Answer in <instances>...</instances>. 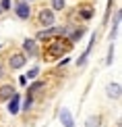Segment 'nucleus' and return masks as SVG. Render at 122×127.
<instances>
[{"mask_svg": "<svg viewBox=\"0 0 122 127\" xmlns=\"http://www.w3.org/2000/svg\"><path fill=\"white\" fill-rule=\"evenodd\" d=\"M48 40L50 42H48L46 48H44V54H46L48 61H54V59H58V56L70 52V48H72L70 40H62V38H58V35H52V38H48Z\"/></svg>", "mask_w": 122, "mask_h": 127, "instance_id": "obj_1", "label": "nucleus"}, {"mask_svg": "<svg viewBox=\"0 0 122 127\" xmlns=\"http://www.w3.org/2000/svg\"><path fill=\"white\" fill-rule=\"evenodd\" d=\"M37 21L44 27H52V25L56 23V17H54V10L52 8H44V10H39V15H37Z\"/></svg>", "mask_w": 122, "mask_h": 127, "instance_id": "obj_2", "label": "nucleus"}, {"mask_svg": "<svg viewBox=\"0 0 122 127\" xmlns=\"http://www.w3.org/2000/svg\"><path fill=\"white\" fill-rule=\"evenodd\" d=\"M25 63H27V54L25 52H13L8 56V67L10 69H21V67H25Z\"/></svg>", "mask_w": 122, "mask_h": 127, "instance_id": "obj_3", "label": "nucleus"}, {"mask_svg": "<svg viewBox=\"0 0 122 127\" xmlns=\"http://www.w3.org/2000/svg\"><path fill=\"white\" fill-rule=\"evenodd\" d=\"M15 13H17L19 19H29V17H31V6H29V2H19L17 6H15Z\"/></svg>", "mask_w": 122, "mask_h": 127, "instance_id": "obj_4", "label": "nucleus"}, {"mask_svg": "<svg viewBox=\"0 0 122 127\" xmlns=\"http://www.w3.org/2000/svg\"><path fill=\"white\" fill-rule=\"evenodd\" d=\"M23 52L29 56H37L39 50H37V40H25L23 42Z\"/></svg>", "mask_w": 122, "mask_h": 127, "instance_id": "obj_5", "label": "nucleus"}, {"mask_svg": "<svg viewBox=\"0 0 122 127\" xmlns=\"http://www.w3.org/2000/svg\"><path fill=\"white\" fill-rule=\"evenodd\" d=\"M60 29H62V27H54V25H52V27H48V29H44V31H39L35 40H48V38H52V35H60Z\"/></svg>", "mask_w": 122, "mask_h": 127, "instance_id": "obj_6", "label": "nucleus"}, {"mask_svg": "<svg viewBox=\"0 0 122 127\" xmlns=\"http://www.w3.org/2000/svg\"><path fill=\"white\" fill-rule=\"evenodd\" d=\"M19 110H21V104H19V94L15 92L13 96L8 98V113H10V115H17Z\"/></svg>", "mask_w": 122, "mask_h": 127, "instance_id": "obj_7", "label": "nucleus"}, {"mask_svg": "<svg viewBox=\"0 0 122 127\" xmlns=\"http://www.w3.org/2000/svg\"><path fill=\"white\" fill-rule=\"evenodd\" d=\"M15 94V88L10 86V83H4V86H0V102H6V100Z\"/></svg>", "mask_w": 122, "mask_h": 127, "instance_id": "obj_8", "label": "nucleus"}, {"mask_svg": "<svg viewBox=\"0 0 122 127\" xmlns=\"http://www.w3.org/2000/svg\"><path fill=\"white\" fill-rule=\"evenodd\" d=\"M77 10H79V15H81V19H85V21H89V19L93 17V13H95L91 4H81Z\"/></svg>", "mask_w": 122, "mask_h": 127, "instance_id": "obj_9", "label": "nucleus"}, {"mask_svg": "<svg viewBox=\"0 0 122 127\" xmlns=\"http://www.w3.org/2000/svg\"><path fill=\"white\" fill-rule=\"evenodd\" d=\"M60 121H62L64 127H75V121H72V115H70L68 108H62L60 110Z\"/></svg>", "mask_w": 122, "mask_h": 127, "instance_id": "obj_10", "label": "nucleus"}, {"mask_svg": "<svg viewBox=\"0 0 122 127\" xmlns=\"http://www.w3.org/2000/svg\"><path fill=\"white\" fill-rule=\"evenodd\" d=\"M105 94H108L110 98H114V100H118L120 98V83H110L108 88H105Z\"/></svg>", "mask_w": 122, "mask_h": 127, "instance_id": "obj_11", "label": "nucleus"}, {"mask_svg": "<svg viewBox=\"0 0 122 127\" xmlns=\"http://www.w3.org/2000/svg\"><path fill=\"white\" fill-rule=\"evenodd\" d=\"M85 33V27H77V29H70V33H68V40L75 44V42L81 40V35Z\"/></svg>", "mask_w": 122, "mask_h": 127, "instance_id": "obj_12", "label": "nucleus"}, {"mask_svg": "<svg viewBox=\"0 0 122 127\" xmlns=\"http://www.w3.org/2000/svg\"><path fill=\"white\" fill-rule=\"evenodd\" d=\"M118 27H120V10H116V15H114V29H112V35H110V38H116Z\"/></svg>", "mask_w": 122, "mask_h": 127, "instance_id": "obj_13", "label": "nucleus"}, {"mask_svg": "<svg viewBox=\"0 0 122 127\" xmlns=\"http://www.w3.org/2000/svg\"><path fill=\"white\" fill-rule=\"evenodd\" d=\"M99 121H102V117H89L85 121V127H99Z\"/></svg>", "mask_w": 122, "mask_h": 127, "instance_id": "obj_14", "label": "nucleus"}, {"mask_svg": "<svg viewBox=\"0 0 122 127\" xmlns=\"http://www.w3.org/2000/svg\"><path fill=\"white\" fill-rule=\"evenodd\" d=\"M44 86H46V81H35V83H31V86H29V94H35L37 90H41Z\"/></svg>", "mask_w": 122, "mask_h": 127, "instance_id": "obj_15", "label": "nucleus"}, {"mask_svg": "<svg viewBox=\"0 0 122 127\" xmlns=\"http://www.w3.org/2000/svg\"><path fill=\"white\" fill-rule=\"evenodd\" d=\"M64 0H52V10H62L64 8Z\"/></svg>", "mask_w": 122, "mask_h": 127, "instance_id": "obj_16", "label": "nucleus"}, {"mask_svg": "<svg viewBox=\"0 0 122 127\" xmlns=\"http://www.w3.org/2000/svg\"><path fill=\"white\" fill-rule=\"evenodd\" d=\"M31 104H33V96H31V94H27V98H25V102H23V110H29L31 108Z\"/></svg>", "mask_w": 122, "mask_h": 127, "instance_id": "obj_17", "label": "nucleus"}, {"mask_svg": "<svg viewBox=\"0 0 122 127\" xmlns=\"http://www.w3.org/2000/svg\"><path fill=\"white\" fill-rule=\"evenodd\" d=\"M112 61H114V46H110V48H108V59H105V63H108V65H112Z\"/></svg>", "mask_w": 122, "mask_h": 127, "instance_id": "obj_18", "label": "nucleus"}, {"mask_svg": "<svg viewBox=\"0 0 122 127\" xmlns=\"http://www.w3.org/2000/svg\"><path fill=\"white\" fill-rule=\"evenodd\" d=\"M37 75H39V69H37V67H33V69H31V71L27 73V77H29V79H35Z\"/></svg>", "mask_w": 122, "mask_h": 127, "instance_id": "obj_19", "label": "nucleus"}, {"mask_svg": "<svg viewBox=\"0 0 122 127\" xmlns=\"http://www.w3.org/2000/svg\"><path fill=\"white\" fill-rule=\"evenodd\" d=\"M0 8H2V10H8V8H10V0H2V2H0Z\"/></svg>", "mask_w": 122, "mask_h": 127, "instance_id": "obj_20", "label": "nucleus"}, {"mask_svg": "<svg viewBox=\"0 0 122 127\" xmlns=\"http://www.w3.org/2000/svg\"><path fill=\"white\" fill-rule=\"evenodd\" d=\"M0 75H2V65H0Z\"/></svg>", "mask_w": 122, "mask_h": 127, "instance_id": "obj_21", "label": "nucleus"}, {"mask_svg": "<svg viewBox=\"0 0 122 127\" xmlns=\"http://www.w3.org/2000/svg\"><path fill=\"white\" fill-rule=\"evenodd\" d=\"M0 15H2V8H0Z\"/></svg>", "mask_w": 122, "mask_h": 127, "instance_id": "obj_22", "label": "nucleus"}]
</instances>
